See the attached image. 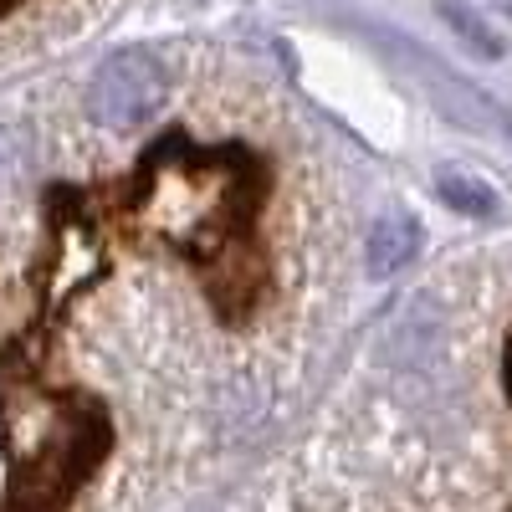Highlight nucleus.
<instances>
[{
	"instance_id": "3",
	"label": "nucleus",
	"mask_w": 512,
	"mask_h": 512,
	"mask_svg": "<svg viewBox=\"0 0 512 512\" xmlns=\"http://www.w3.org/2000/svg\"><path fill=\"white\" fill-rule=\"evenodd\" d=\"M436 195L451 205V210H461V216H497V190L487 185V180H477V175H466V169H436Z\"/></svg>"
},
{
	"instance_id": "2",
	"label": "nucleus",
	"mask_w": 512,
	"mask_h": 512,
	"mask_svg": "<svg viewBox=\"0 0 512 512\" xmlns=\"http://www.w3.org/2000/svg\"><path fill=\"white\" fill-rule=\"evenodd\" d=\"M420 251V226L410 210H390L379 216L374 231H369V246H364V262H369V277H395L415 262Z\"/></svg>"
},
{
	"instance_id": "1",
	"label": "nucleus",
	"mask_w": 512,
	"mask_h": 512,
	"mask_svg": "<svg viewBox=\"0 0 512 512\" xmlns=\"http://www.w3.org/2000/svg\"><path fill=\"white\" fill-rule=\"evenodd\" d=\"M164 93H169L164 62L149 47H118L88 82V113L113 134H134L159 113Z\"/></svg>"
},
{
	"instance_id": "5",
	"label": "nucleus",
	"mask_w": 512,
	"mask_h": 512,
	"mask_svg": "<svg viewBox=\"0 0 512 512\" xmlns=\"http://www.w3.org/2000/svg\"><path fill=\"white\" fill-rule=\"evenodd\" d=\"M507 11H512V0H507Z\"/></svg>"
},
{
	"instance_id": "4",
	"label": "nucleus",
	"mask_w": 512,
	"mask_h": 512,
	"mask_svg": "<svg viewBox=\"0 0 512 512\" xmlns=\"http://www.w3.org/2000/svg\"><path fill=\"white\" fill-rule=\"evenodd\" d=\"M441 16L451 21V31H456V36H461L472 52H482V57H502V41L492 36V26H487L477 11H466V6H456V0H446Z\"/></svg>"
}]
</instances>
